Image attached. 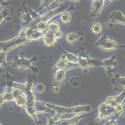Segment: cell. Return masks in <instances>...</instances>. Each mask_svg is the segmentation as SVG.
<instances>
[{"label":"cell","mask_w":125,"mask_h":125,"mask_svg":"<svg viewBox=\"0 0 125 125\" xmlns=\"http://www.w3.org/2000/svg\"><path fill=\"white\" fill-rule=\"evenodd\" d=\"M38 60V57L36 56H34L31 59H27L24 56V52H22V54L21 53L20 56L16 55L14 56L13 61L11 62L10 66L13 69L19 70L21 71H24L27 70H30L32 71L34 74L38 73V69L36 67H34L32 65V63L36 62Z\"/></svg>","instance_id":"cell-1"},{"label":"cell","mask_w":125,"mask_h":125,"mask_svg":"<svg viewBox=\"0 0 125 125\" xmlns=\"http://www.w3.org/2000/svg\"><path fill=\"white\" fill-rule=\"evenodd\" d=\"M36 79L37 78L34 73L29 74L24 87V93L26 95L27 100V106L29 107H35L36 102L38 101L35 92V81Z\"/></svg>","instance_id":"cell-2"},{"label":"cell","mask_w":125,"mask_h":125,"mask_svg":"<svg viewBox=\"0 0 125 125\" xmlns=\"http://www.w3.org/2000/svg\"><path fill=\"white\" fill-rule=\"evenodd\" d=\"M29 43H30L29 40L17 35L8 40L0 42V51H4L8 53L10 51L26 45Z\"/></svg>","instance_id":"cell-3"},{"label":"cell","mask_w":125,"mask_h":125,"mask_svg":"<svg viewBox=\"0 0 125 125\" xmlns=\"http://www.w3.org/2000/svg\"><path fill=\"white\" fill-rule=\"evenodd\" d=\"M78 56H79L78 65L80 68L83 70V71H84L85 73H87L88 70L91 67H101V60L91 58L87 53L85 52L79 53Z\"/></svg>","instance_id":"cell-4"},{"label":"cell","mask_w":125,"mask_h":125,"mask_svg":"<svg viewBox=\"0 0 125 125\" xmlns=\"http://www.w3.org/2000/svg\"><path fill=\"white\" fill-rule=\"evenodd\" d=\"M95 46L99 48L102 51L111 53L121 48L115 40L109 38L107 34H104L99 37L95 43Z\"/></svg>","instance_id":"cell-5"},{"label":"cell","mask_w":125,"mask_h":125,"mask_svg":"<svg viewBox=\"0 0 125 125\" xmlns=\"http://www.w3.org/2000/svg\"><path fill=\"white\" fill-rule=\"evenodd\" d=\"M97 117L95 121L98 124L103 120H108L116 116V111L114 108L110 107L105 103H102L99 104L97 110Z\"/></svg>","instance_id":"cell-6"},{"label":"cell","mask_w":125,"mask_h":125,"mask_svg":"<svg viewBox=\"0 0 125 125\" xmlns=\"http://www.w3.org/2000/svg\"><path fill=\"white\" fill-rule=\"evenodd\" d=\"M116 64H117V57L115 55L111 56L110 58L101 60V67H103L106 70L107 74L112 78H113L115 75L114 73H115V67Z\"/></svg>","instance_id":"cell-7"},{"label":"cell","mask_w":125,"mask_h":125,"mask_svg":"<svg viewBox=\"0 0 125 125\" xmlns=\"http://www.w3.org/2000/svg\"><path fill=\"white\" fill-rule=\"evenodd\" d=\"M80 68L79 65L77 64L72 63L67 60L66 58L61 56V58L55 63V65L53 68V72H55L57 70H64V71H69L73 70L74 69Z\"/></svg>","instance_id":"cell-8"},{"label":"cell","mask_w":125,"mask_h":125,"mask_svg":"<svg viewBox=\"0 0 125 125\" xmlns=\"http://www.w3.org/2000/svg\"><path fill=\"white\" fill-rule=\"evenodd\" d=\"M92 112V107L91 105H75L68 108L67 114H70L73 116H81L85 114H89Z\"/></svg>","instance_id":"cell-9"},{"label":"cell","mask_w":125,"mask_h":125,"mask_svg":"<svg viewBox=\"0 0 125 125\" xmlns=\"http://www.w3.org/2000/svg\"><path fill=\"white\" fill-rule=\"evenodd\" d=\"M105 6V1H97V0L92 1L91 11H90V14H89L90 16L92 18L99 16L100 14L102 13Z\"/></svg>","instance_id":"cell-10"},{"label":"cell","mask_w":125,"mask_h":125,"mask_svg":"<svg viewBox=\"0 0 125 125\" xmlns=\"http://www.w3.org/2000/svg\"><path fill=\"white\" fill-rule=\"evenodd\" d=\"M35 109L37 114H46V115L55 116V111L49 107L47 103L38 100L35 105Z\"/></svg>","instance_id":"cell-11"},{"label":"cell","mask_w":125,"mask_h":125,"mask_svg":"<svg viewBox=\"0 0 125 125\" xmlns=\"http://www.w3.org/2000/svg\"><path fill=\"white\" fill-rule=\"evenodd\" d=\"M41 42L46 48H51L54 45H56L57 40L55 37V33L46 31L43 34V37L41 40Z\"/></svg>","instance_id":"cell-12"},{"label":"cell","mask_w":125,"mask_h":125,"mask_svg":"<svg viewBox=\"0 0 125 125\" xmlns=\"http://www.w3.org/2000/svg\"><path fill=\"white\" fill-rule=\"evenodd\" d=\"M109 19L113 24H119L125 26V15L119 10L112 12L109 15Z\"/></svg>","instance_id":"cell-13"},{"label":"cell","mask_w":125,"mask_h":125,"mask_svg":"<svg viewBox=\"0 0 125 125\" xmlns=\"http://www.w3.org/2000/svg\"><path fill=\"white\" fill-rule=\"evenodd\" d=\"M111 81L115 91L122 92L125 90V77H122L119 73H116Z\"/></svg>","instance_id":"cell-14"},{"label":"cell","mask_w":125,"mask_h":125,"mask_svg":"<svg viewBox=\"0 0 125 125\" xmlns=\"http://www.w3.org/2000/svg\"><path fill=\"white\" fill-rule=\"evenodd\" d=\"M53 83L54 85H61L63 83V82L66 81V71L64 70H57L55 72H53Z\"/></svg>","instance_id":"cell-15"},{"label":"cell","mask_w":125,"mask_h":125,"mask_svg":"<svg viewBox=\"0 0 125 125\" xmlns=\"http://www.w3.org/2000/svg\"><path fill=\"white\" fill-rule=\"evenodd\" d=\"M23 7H24V12L21 15V21L24 24V26H29L34 21V20L30 15L27 10V6L26 5L25 3H23Z\"/></svg>","instance_id":"cell-16"},{"label":"cell","mask_w":125,"mask_h":125,"mask_svg":"<svg viewBox=\"0 0 125 125\" xmlns=\"http://www.w3.org/2000/svg\"><path fill=\"white\" fill-rule=\"evenodd\" d=\"M59 50H60L63 53V55L62 56L66 58L67 60H69V62H72V63H74V64H78V61H79V56L78 55H76L73 53H70V52H68L66 51H65L64 49H63L62 48H60L57 44H56V45Z\"/></svg>","instance_id":"cell-17"},{"label":"cell","mask_w":125,"mask_h":125,"mask_svg":"<svg viewBox=\"0 0 125 125\" xmlns=\"http://www.w3.org/2000/svg\"><path fill=\"white\" fill-rule=\"evenodd\" d=\"M0 97H1V99L3 100V101L4 102V103H12L14 102L15 99L11 93V89H4L2 94H0Z\"/></svg>","instance_id":"cell-18"},{"label":"cell","mask_w":125,"mask_h":125,"mask_svg":"<svg viewBox=\"0 0 125 125\" xmlns=\"http://www.w3.org/2000/svg\"><path fill=\"white\" fill-rule=\"evenodd\" d=\"M103 27L99 22H94L91 25V31L94 35H100L102 33Z\"/></svg>","instance_id":"cell-19"},{"label":"cell","mask_w":125,"mask_h":125,"mask_svg":"<svg viewBox=\"0 0 125 125\" xmlns=\"http://www.w3.org/2000/svg\"><path fill=\"white\" fill-rule=\"evenodd\" d=\"M14 103H15V105L18 107L24 108L27 105V97L24 94V93L22 95H21L20 97H18V98H16L14 100Z\"/></svg>","instance_id":"cell-20"},{"label":"cell","mask_w":125,"mask_h":125,"mask_svg":"<svg viewBox=\"0 0 125 125\" xmlns=\"http://www.w3.org/2000/svg\"><path fill=\"white\" fill-rule=\"evenodd\" d=\"M65 40L66 41L71 44V45H73V44H75L77 41V40L79 39V35L76 33H73V32H71V33H68L65 35Z\"/></svg>","instance_id":"cell-21"},{"label":"cell","mask_w":125,"mask_h":125,"mask_svg":"<svg viewBox=\"0 0 125 125\" xmlns=\"http://www.w3.org/2000/svg\"><path fill=\"white\" fill-rule=\"evenodd\" d=\"M60 20L64 25H69L72 20V16L69 12L66 11L60 15Z\"/></svg>","instance_id":"cell-22"},{"label":"cell","mask_w":125,"mask_h":125,"mask_svg":"<svg viewBox=\"0 0 125 125\" xmlns=\"http://www.w3.org/2000/svg\"><path fill=\"white\" fill-rule=\"evenodd\" d=\"M49 22L47 21H40L39 22L37 23V24L35 25V27H36V29L38 31H39L40 32H42V33H45L48 29V26H49Z\"/></svg>","instance_id":"cell-23"},{"label":"cell","mask_w":125,"mask_h":125,"mask_svg":"<svg viewBox=\"0 0 125 125\" xmlns=\"http://www.w3.org/2000/svg\"><path fill=\"white\" fill-rule=\"evenodd\" d=\"M60 30V25L59 22L54 20V21L49 22V26H48V29L46 31H52V32L55 33Z\"/></svg>","instance_id":"cell-24"},{"label":"cell","mask_w":125,"mask_h":125,"mask_svg":"<svg viewBox=\"0 0 125 125\" xmlns=\"http://www.w3.org/2000/svg\"><path fill=\"white\" fill-rule=\"evenodd\" d=\"M104 103L106 105H108V106L112 107V108H114L119 105V103H118L116 97H113V96H109V97H106V99H105V100Z\"/></svg>","instance_id":"cell-25"},{"label":"cell","mask_w":125,"mask_h":125,"mask_svg":"<svg viewBox=\"0 0 125 125\" xmlns=\"http://www.w3.org/2000/svg\"><path fill=\"white\" fill-rule=\"evenodd\" d=\"M7 53L0 51V67L8 66V62L7 60Z\"/></svg>","instance_id":"cell-26"},{"label":"cell","mask_w":125,"mask_h":125,"mask_svg":"<svg viewBox=\"0 0 125 125\" xmlns=\"http://www.w3.org/2000/svg\"><path fill=\"white\" fill-rule=\"evenodd\" d=\"M69 83H70V85L72 87L76 88V87H77V86H80V79L77 76H73V77H71L70 78Z\"/></svg>","instance_id":"cell-27"},{"label":"cell","mask_w":125,"mask_h":125,"mask_svg":"<svg viewBox=\"0 0 125 125\" xmlns=\"http://www.w3.org/2000/svg\"><path fill=\"white\" fill-rule=\"evenodd\" d=\"M46 87L43 83H38L35 85V92L37 94H43L45 92Z\"/></svg>","instance_id":"cell-28"},{"label":"cell","mask_w":125,"mask_h":125,"mask_svg":"<svg viewBox=\"0 0 125 125\" xmlns=\"http://www.w3.org/2000/svg\"><path fill=\"white\" fill-rule=\"evenodd\" d=\"M119 104H125V90L122 91L119 95L115 96Z\"/></svg>","instance_id":"cell-29"},{"label":"cell","mask_w":125,"mask_h":125,"mask_svg":"<svg viewBox=\"0 0 125 125\" xmlns=\"http://www.w3.org/2000/svg\"><path fill=\"white\" fill-rule=\"evenodd\" d=\"M46 116H47V119H46V125H56L57 121L56 120L55 116L50 115H46Z\"/></svg>","instance_id":"cell-30"},{"label":"cell","mask_w":125,"mask_h":125,"mask_svg":"<svg viewBox=\"0 0 125 125\" xmlns=\"http://www.w3.org/2000/svg\"><path fill=\"white\" fill-rule=\"evenodd\" d=\"M7 87V82L4 78V77L2 75L0 77V89H5Z\"/></svg>","instance_id":"cell-31"},{"label":"cell","mask_w":125,"mask_h":125,"mask_svg":"<svg viewBox=\"0 0 125 125\" xmlns=\"http://www.w3.org/2000/svg\"><path fill=\"white\" fill-rule=\"evenodd\" d=\"M63 37H65V35L63 34V31H57V32H55V37H56V40H57V41L58 40H60V39H61V38H63Z\"/></svg>","instance_id":"cell-32"},{"label":"cell","mask_w":125,"mask_h":125,"mask_svg":"<svg viewBox=\"0 0 125 125\" xmlns=\"http://www.w3.org/2000/svg\"><path fill=\"white\" fill-rule=\"evenodd\" d=\"M109 120H110L109 125H118V122H117V117L114 116V117L110 119Z\"/></svg>","instance_id":"cell-33"},{"label":"cell","mask_w":125,"mask_h":125,"mask_svg":"<svg viewBox=\"0 0 125 125\" xmlns=\"http://www.w3.org/2000/svg\"><path fill=\"white\" fill-rule=\"evenodd\" d=\"M52 92L55 94H57L60 92V86L58 85H53L52 86Z\"/></svg>","instance_id":"cell-34"},{"label":"cell","mask_w":125,"mask_h":125,"mask_svg":"<svg viewBox=\"0 0 125 125\" xmlns=\"http://www.w3.org/2000/svg\"><path fill=\"white\" fill-rule=\"evenodd\" d=\"M105 25L106 28H108V29H113V26H114V24H113V23H111V21H109V22H105Z\"/></svg>","instance_id":"cell-35"},{"label":"cell","mask_w":125,"mask_h":125,"mask_svg":"<svg viewBox=\"0 0 125 125\" xmlns=\"http://www.w3.org/2000/svg\"><path fill=\"white\" fill-rule=\"evenodd\" d=\"M119 117H121V118H124V119H125V111H124L123 113H122V114H120Z\"/></svg>","instance_id":"cell-36"},{"label":"cell","mask_w":125,"mask_h":125,"mask_svg":"<svg viewBox=\"0 0 125 125\" xmlns=\"http://www.w3.org/2000/svg\"><path fill=\"white\" fill-rule=\"evenodd\" d=\"M109 124H110V120L109 119H108L105 122V124L103 125H109Z\"/></svg>","instance_id":"cell-37"},{"label":"cell","mask_w":125,"mask_h":125,"mask_svg":"<svg viewBox=\"0 0 125 125\" xmlns=\"http://www.w3.org/2000/svg\"><path fill=\"white\" fill-rule=\"evenodd\" d=\"M80 40H81V41H83V40H84V37H80Z\"/></svg>","instance_id":"cell-38"},{"label":"cell","mask_w":125,"mask_h":125,"mask_svg":"<svg viewBox=\"0 0 125 125\" xmlns=\"http://www.w3.org/2000/svg\"><path fill=\"white\" fill-rule=\"evenodd\" d=\"M0 125H1V123H0Z\"/></svg>","instance_id":"cell-39"}]
</instances>
